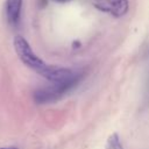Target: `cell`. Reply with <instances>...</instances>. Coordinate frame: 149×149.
I'll list each match as a JSON object with an SVG mask.
<instances>
[{
  "label": "cell",
  "mask_w": 149,
  "mask_h": 149,
  "mask_svg": "<svg viewBox=\"0 0 149 149\" xmlns=\"http://www.w3.org/2000/svg\"><path fill=\"white\" fill-rule=\"evenodd\" d=\"M14 49L21 62L27 65L29 69L49 80L50 83H56V81H63L73 78L78 72L73 71L68 68H62V66H55V65H49L45 62H43L31 49L29 43L27 42L26 38L22 36H15L14 41Z\"/></svg>",
  "instance_id": "obj_1"
},
{
  "label": "cell",
  "mask_w": 149,
  "mask_h": 149,
  "mask_svg": "<svg viewBox=\"0 0 149 149\" xmlns=\"http://www.w3.org/2000/svg\"><path fill=\"white\" fill-rule=\"evenodd\" d=\"M81 79V72H78L73 78L51 83L48 86L41 87L34 92V100L36 104H51L61 98H63L66 93L73 90Z\"/></svg>",
  "instance_id": "obj_2"
},
{
  "label": "cell",
  "mask_w": 149,
  "mask_h": 149,
  "mask_svg": "<svg viewBox=\"0 0 149 149\" xmlns=\"http://www.w3.org/2000/svg\"><path fill=\"white\" fill-rule=\"evenodd\" d=\"M93 3L98 9L115 16H122L128 10L127 0H94Z\"/></svg>",
  "instance_id": "obj_3"
},
{
  "label": "cell",
  "mask_w": 149,
  "mask_h": 149,
  "mask_svg": "<svg viewBox=\"0 0 149 149\" xmlns=\"http://www.w3.org/2000/svg\"><path fill=\"white\" fill-rule=\"evenodd\" d=\"M23 0H6V19L10 26H16L21 17Z\"/></svg>",
  "instance_id": "obj_4"
},
{
  "label": "cell",
  "mask_w": 149,
  "mask_h": 149,
  "mask_svg": "<svg viewBox=\"0 0 149 149\" xmlns=\"http://www.w3.org/2000/svg\"><path fill=\"white\" fill-rule=\"evenodd\" d=\"M105 149H123L122 143L120 141V137L118 134H112L108 136L107 142H106V147Z\"/></svg>",
  "instance_id": "obj_5"
},
{
  "label": "cell",
  "mask_w": 149,
  "mask_h": 149,
  "mask_svg": "<svg viewBox=\"0 0 149 149\" xmlns=\"http://www.w3.org/2000/svg\"><path fill=\"white\" fill-rule=\"evenodd\" d=\"M0 149H17V148H14V147H8V148H0Z\"/></svg>",
  "instance_id": "obj_6"
},
{
  "label": "cell",
  "mask_w": 149,
  "mask_h": 149,
  "mask_svg": "<svg viewBox=\"0 0 149 149\" xmlns=\"http://www.w3.org/2000/svg\"><path fill=\"white\" fill-rule=\"evenodd\" d=\"M57 1H68V0H57Z\"/></svg>",
  "instance_id": "obj_7"
},
{
  "label": "cell",
  "mask_w": 149,
  "mask_h": 149,
  "mask_svg": "<svg viewBox=\"0 0 149 149\" xmlns=\"http://www.w3.org/2000/svg\"><path fill=\"white\" fill-rule=\"evenodd\" d=\"M93 1H94V0H93Z\"/></svg>",
  "instance_id": "obj_8"
}]
</instances>
